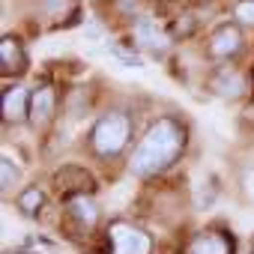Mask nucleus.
<instances>
[{"instance_id": "obj_4", "label": "nucleus", "mask_w": 254, "mask_h": 254, "mask_svg": "<svg viewBox=\"0 0 254 254\" xmlns=\"http://www.w3.org/2000/svg\"><path fill=\"white\" fill-rule=\"evenodd\" d=\"M186 254H233V236L224 230H203L189 242Z\"/></svg>"}, {"instance_id": "obj_7", "label": "nucleus", "mask_w": 254, "mask_h": 254, "mask_svg": "<svg viewBox=\"0 0 254 254\" xmlns=\"http://www.w3.org/2000/svg\"><path fill=\"white\" fill-rule=\"evenodd\" d=\"M27 90L24 87H9L6 93H3V117H6V123H21L30 111H27Z\"/></svg>"}, {"instance_id": "obj_2", "label": "nucleus", "mask_w": 254, "mask_h": 254, "mask_svg": "<svg viewBox=\"0 0 254 254\" xmlns=\"http://www.w3.org/2000/svg\"><path fill=\"white\" fill-rule=\"evenodd\" d=\"M129 135H132V123L123 111H108L96 126H93V135H90V144L99 156L111 159L117 153L126 150L129 144Z\"/></svg>"}, {"instance_id": "obj_8", "label": "nucleus", "mask_w": 254, "mask_h": 254, "mask_svg": "<svg viewBox=\"0 0 254 254\" xmlns=\"http://www.w3.org/2000/svg\"><path fill=\"white\" fill-rule=\"evenodd\" d=\"M66 209H69V215H72L81 227H93L96 218H99V206H96L93 197H87V194H75V197H69Z\"/></svg>"}, {"instance_id": "obj_12", "label": "nucleus", "mask_w": 254, "mask_h": 254, "mask_svg": "<svg viewBox=\"0 0 254 254\" xmlns=\"http://www.w3.org/2000/svg\"><path fill=\"white\" fill-rule=\"evenodd\" d=\"M42 200H45L42 189H27V191L18 197V209H21L24 215H36V212H39V206H42Z\"/></svg>"}, {"instance_id": "obj_1", "label": "nucleus", "mask_w": 254, "mask_h": 254, "mask_svg": "<svg viewBox=\"0 0 254 254\" xmlns=\"http://www.w3.org/2000/svg\"><path fill=\"white\" fill-rule=\"evenodd\" d=\"M186 147V129L177 120H156L144 141L138 144L135 156H132V171L147 177V174H162L165 168H171L180 153Z\"/></svg>"}, {"instance_id": "obj_15", "label": "nucleus", "mask_w": 254, "mask_h": 254, "mask_svg": "<svg viewBox=\"0 0 254 254\" xmlns=\"http://www.w3.org/2000/svg\"><path fill=\"white\" fill-rule=\"evenodd\" d=\"M242 189H245V194L254 200V168L245 171V177H242Z\"/></svg>"}, {"instance_id": "obj_9", "label": "nucleus", "mask_w": 254, "mask_h": 254, "mask_svg": "<svg viewBox=\"0 0 254 254\" xmlns=\"http://www.w3.org/2000/svg\"><path fill=\"white\" fill-rule=\"evenodd\" d=\"M0 66H3L6 75H21L24 66H27L21 45H18L15 39H9V36L3 39V45H0Z\"/></svg>"}, {"instance_id": "obj_11", "label": "nucleus", "mask_w": 254, "mask_h": 254, "mask_svg": "<svg viewBox=\"0 0 254 254\" xmlns=\"http://www.w3.org/2000/svg\"><path fill=\"white\" fill-rule=\"evenodd\" d=\"M212 90H215L218 96H224V99H239V96L245 93V81H242V75H239V72L224 69V72H218V75H215Z\"/></svg>"}, {"instance_id": "obj_3", "label": "nucleus", "mask_w": 254, "mask_h": 254, "mask_svg": "<svg viewBox=\"0 0 254 254\" xmlns=\"http://www.w3.org/2000/svg\"><path fill=\"white\" fill-rule=\"evenodd\" d=\"M108 239H111V254H150L153 251L150 236L141 227L126 224V221H114L108 227Z\"/></svg>"}, {"instance_id": "obj_13", "label": "nucleus", "mask_w": 254, "mask_h": 254, "mask_svg": "<svg viewBox=\"0 0 254 254\" xmlns=\"http://www.w3.org/2000/svg\"><path fill=\"white\" fill-rule=\"evenodd\" d=\"M15 186H18V165L9 156H3V191H12Z\"/></svg>"}, {"instance_id": "obj_17", "label": "nucleus", "mask_w": 254, "mask_h": 254, "mask_svg": "<svg viewBox=\"0 0 254 254\" xmlns=\"http://www.w3.org/2000/svg\"><path fill=\"white\" fill-rule=\"evenodd\" d=\"M251 254H254V242H251Z\"/></svg>"}, {"instance_id": "obj_5", "label": "nucleus", "mask_w": 254, "mask_h": 254, "mask_svg": "<svg viewBox=\"0 0 254 254\" xmlns=\"http://www.w3.org/2000/svg\"><path fill=\"white\" fill-rule=\"evenodd\" d=\"M135 42L141 45V48H147V51H165L168 48V33L159 27V24H153V21H138L135 24Z\"/></svg>"}, {"instance_id": "obj_10", "label": "nucleus", "mask_w": 254, "mask_h": 254, "mask_svg": "<svg viewBox=\"0 0 254 254\" xmlns=\"http://www.w3.org/2000/svg\"><path fill=\"white\" fill-rule=\"evenodd\" d=\"M239 45H242L239 30H236V27H221V30H215V36H212V42H209V51H212L215 57H233V54L239 51Z\"/></svg>"}, {"instance_id": "obj_14", "label": "nucleus", "mask_w": 254, "mask_h": 254, "mask_svg": "<svg viewBox=\"0 0 254 254\" xmlns=\"http://www.w3.org/2000/svg\"><path fill=\"white\" fill-rule=\"evenodd\" d=\"M236 18L242 24H254V0H242V3L236 6Z\"/></svg>"}, {"instance_id": "obj_16", "label": "nucleus", "mask_w": 254, "mask_h": 254, "mask_svg": "<svg viewBox=\"0 0 254 254\" xmlns=\"http://www.w3.org/2000/svg\"><path fill=\"white\" fill-rule=\"evenodd\" d=\"M45 9H48L51 15H57V12L66 9V0H45Z\"/></svg>"}, {"instance_id": "obj_6", "label": "nucleus", "mask_w": 254, "mask_h": 254, "mask_svg": "<svg viewBox=\"0 0 254 254\" xmlns=\"http://www.w3.org/2000/svg\"><path fill=\"white\" fill-rule=\"evenodd\" d=\"M54 105H57V99H54L51 87L33 90V96H30V120H33V126H45L54 117Z\"/></svg>"}]
</instances>
